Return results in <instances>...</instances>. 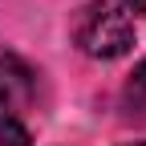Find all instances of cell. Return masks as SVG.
Segmentation results:
<instances>
[{"label":"cell","mask_w":146,"mask_h":146,"mask_svg":"<svg viewBox=\"0 0 146 146\" xmlns=\"http://www.w3.org/2000/svg\"><path fill=\"white\" fill-rule=\"evenodd\" d=\"M33 98H36V73L16 53L0 49V106L4 110H25Z\"/></svg>","instance_id":"2"},{"label":"cell","mask_w":146,"mask_h":146,"mask_svg":"<svg viewBox=\"0 0 146 146\" xmlns=\"http://www.w3.org/2000/svg\"><path fill=\"white\" fill-rule=\"evenodd\" d=\"M0 146H29V130L12 114H0Z\"/></svg>","instance_id":"4"},{"label":"cell","mask_w":146,"mask_h":146,"mask_svg":"<svg viewBox=\"0 0 146 146\" xmlns=\"http://www.w3.org/2000/svg\"><path fill=\"white\" fill-rule=\"evenodd\" d=\"M126 8H130V16H134V12L146 16V0H126Z\"/></svg>","instance_id":"5"},{"label":"cell","mask_w":146,"mask_h":146,"mask_svg":"<svg viewBox=\"0 0 146 146\" xmlns=\"http://www.w3.org/2000/svg\"><path fill=\"white\" fill-rule=\"evenodd\" d=\"M122 106H126L130 118H146V61H138L134 73L126 77V85H122Z\"/></svg>","instance_id":"3"},{"label":"cell","mask_w":146,"mask_h":146,"mask_svg":"<svg viewBox=\"0 0 146 146\" xmlns=\"http://www.w3.org/2000/svg\"><path fill=\"white\" fill-rule=\"evenodd\" d=\"M77 45L85 57L114 61L126 57L134 45V16L126 12V4H94L81 12L77 21Z\"/></svg>","instance_id":"1"},{"label":"cell","mask_w":146,"mask_h":146,"mask_svg":"<svg viewBox=\"0 0 146 146\" xmlns=\"http://www.w3.org/2000/svg\"><path fill=\"white\" fill-rule=\"evenodd\" d=\"M134 146H146V142H134Z\"/></svg>","instance_id":"6"}]
</instances>
